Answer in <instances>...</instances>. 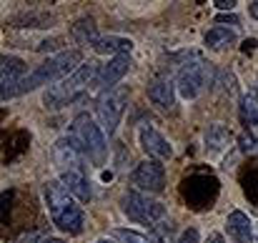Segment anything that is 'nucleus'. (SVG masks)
<instances>
[{"instance_id":"ddd939ff","label":"nucleus","mask_w":258,"mask_h":243,"mask_svg":"<svg viewBox=\"0 0 258 243\" xmlns=\"http://www.w3.org/2000/svg\"><path fill=\"white\" fill-rule=\"evenodd\" d=\"M226 228H228V236L236 243H253V223L243 211H231Z\"/></svg>"},{"instance_id":"7ed1b4c3","label":"nucleus","mask_w":258,"mask_h":243,"mask_svg":"<svg viewBox=\"0 0 258 243\" xmlns=\"http://www.w3.org/2000/svg\"><path fill=\"white\" fill-rule=\"evenodd\" d=\"M100 73V63L95 60H88L83 63L78 71H73L68 78H63L60 83L50 85L45 93H43V103L45 108H63V105H71L73 100H78L83 93H86L90 85H95V78Z\"/></svg>"},{"instance_id":"9b49d317","label":"nucleus","mask_w":258,"mask_h":243,"mask_svg":"<svg viewBox=\"0 0 258 243\" xmlns=\"http://www.w3.org/2000/svg\"><path fill=\"white\" fill-rule=\"evenodd\" d=\"M138 141H141V148L148 153V158H158V161H166L173 156L171 143L151 126H141L138 131Z\"/></svg>"},{"instance_id":"bb28decb","label":"nucleus","mask_w":258,"mask_h":243,"mask_svg":"<svg viewBox=\"0 0 258 243\" xmlns=\"http://www.w3.org/2000/svg\"><path fill=\"white\" fill-rule=\"evenodd\" d=\"M206 243H223V236H221V233H211Z\"/></svg>"},{"instance_id":"6ab92c4d","label":"nucleus","mask_w":258,"mask_h":243,"mask_svg":"<svg viewBox=\"0 0 258 243\" xmlns=\"http://www.w3.org/2000/svg\"><path fill=\"white\" fill-rule=\"evenodd\" d=\"M71 35H73L81 45H95V43L100 40V35H98V28H95L93 18H81V20L71 28Z\"/></svg>"},{"instance_id":"aec40b11","label":"nucleus","mask_w":258,"mask_h":243,"mask_svg":"<svg viewBox=\"0 0 258 243\" xmlns=\"http://www.w3.org/2000/svg\"><path fill=\"white\" fill-rule=\"evenodd\" d=\"M243 118L251 126H258V90H248L243 95Z\"/></svg>"},{"instance_id":"393cba45","label":"nucleus","mask_w":258,"mask_h":243,"mask_svg":"<svg viewBox=\"0 0 258 243\" xmlns=\"http://www.w3.org/2000/svg\"><path fill=\"white\" fill-rule=\"evenodd\" d=\"M213 5L221 8V10H233V8H236V0H228V3H226V0H216Z\"/></svg>"},{"instance_id":"f03ea898","label":"nucleus","mask_w":258,"mask_h":243,"mask_svg":"<svg viewBox=\"0 0 258 243\" xmlns=\"http://www.w3.org/2000/svg\"><path fill=\"white\" fill-rule=\"evenodd\" d=\"M83 66V55H81V50H60V53H55L53 58H48V60H43L30 76H25V81L20 83L8 98H15V95H23V93H30V90H35V88H40V85H55V83H60L63 78H68L73 71H78Z\"/></svg>"},{"instance_id":"423d86ee","label":"nucleus","mask_w":258,"mask_h":243,"mask_svg":"<svg viewBox=\"0 0 258 243\" xmlns=\"http://www.w3.org/2000/svg\"><path fill=\"white\" fill-rule=\"evenodd\" d=\"M125 103H128V93L123 85L113 88V90H105L98 95L95 100V113H98V120H100V128L103 133L113 136L118 131V123L123 118V110H125Z\"/></svg>"},{"instance_id":"b1692460","label":"nucleus","mask_w":258,"mask_h":243,"mask_svg":"<svg viewBox=\"0 0 258 243\" xmlns=\"http://www.w3.org/2000/svg\"><path fill=\"white\" fill-rule=\"evenodd\" d=\"M178 243H198V231H196V228L183 231V233H180V238H178Z\"/></svg>"},{"instance_id":"9d476101","label":"nucleus","mask_w":258,"mask_h":243,"mask_svg":"<svg viewBox=\"0 0 258 243\" xmlns=\"http://www.w3.org/2000/svg\"><path fill=\"white\" fill-rule=\"evenodd\" d=\"M128 71H131V58H128V55H115V58H110L105 66H100V73H98L93 88H98L100 93L113 90V88H118V83L123 81V76H125Z\"/></svg>"},{"instance_id":"a878e982","label":"nucleus","mask_w":258,"mask_h":243,"mask_svg":"<svg viewBox=\"0 0 258 243\" xmlns=\"http://www.w3.org/2000/svg\"><path fill=\"white\" fill-rule=\"evenodd\" d=\"M218 23H233V25H238V20H236L233 15H221V18H218Z\"/></svg>"},{"instance_id":"c756f323","label":"nucleus","mask_w":258,"mask_h":243,"mask_svg":"<svg viewBox=\"0 0 258 243\" xmlns=\"http://www.w3.org/2000/svg\"><path fill=\"white\" fill-rule=\"evenodd\" d=\"M98 243H115V241H98Z\"/></svg>"},{"instance_id":"5701e85b","label":"nucleus","mask_w":258,"mask_h":243,"mask_svg":"<svg viewBox=\"0 0 258 243\" xmlns=\"http://www.w3.org/2000/svg\"><path fill=\"white\" fill-rule=\"evenodd\" d=\"M171 236H173V226L168 223V221H161L158 226L151 228L148 241L151 243H171Z\"/></svg>"},{"instance_id":"4468645a","label":"nucleus","mask_w":258,"mask_h":243,"mask_svg":"<svg viewBox=\"0 0 258 243\" xmlns=\"http://www.w3.org/2000/svg\"><path fill=\"white\" fill-rule=\"evenodd\" d=\"M148 98L163 108V110H173L175 105V85L171 78H156V81L148 85Z\"/></svg>"},{"instance_id":"0eeeda50","label":"nucleus","mask_w":258,"mask_h":243,"mask_svg":"<svg viewBox=\"0 0 258 243\" xmlns=\"http://www.w3.org/2000/svg\"><path fill=\"white\" fill-rule=\"evenodd\" d=\"M131 178H133V186H138L141 191L161 193L166 188V165L158 158H146L136 165Z\"/></svg>"},{"instance_id":"20e7f679","label":"nucleus","mask_w":258,"mask_h":243,"mask_svg":"<svg viewBox=\"0 0 258 243\" xmlns=\"http://www.w3.org/2000/svg\"><path fill=\"white\" fill-rule=\"evenodd\" d=\"M71 138L78 143V148L83 151L86 161L93 165H103L108 158V141L103 128L93 120L90 113H78L73 118V128H71Z\"/></svg>"},{"instance_id":"f8f14e48","label":"nucleus","mask_w":258,"mask_h":243,"mask_svg":"<svg viewBox=\"0 0 258 243\" xmlns=\"http://www.w3.org/2000/svg\"><path fill=\"white\" fill-rule=\"evenodd\" d=\"M25 81V63L15 55H3V71H0V85H3V100Z\"/></svg>"},{"instance_id":"f3484780","label":"nucleus","mask_w":258,"mask_h":243,"mask_svg":"<svg viewBox=\"0 0 258 243\" xmlns=\"http://www.w3.org/2000/svg\"><path fill=\"white\" fill-rule=\"evenodd\" d=\"M206 48H211V50H223V48H231V45H236V33L231 30V28H223V25H216V28H211L208 33H206Z\"/></svg>"},{"instance_id":"c85d7f7f","label":"nucleus","mask_w":258,"mask_h":243,"mask_svg":"<svg viewBox=\"0 0 258 243\" xmlns=\"http://www.w3.org/2000/svg\"><path fill=\"white\" fill-rule=\"evenodd\" d=\"M38 243H66V241H60V238H43V241H38Z\"/></svg>"},{"instance_id":"dca6fc26","label":"nucleus","mask_w":258,"mask_h":243,"mask_svg":"<svg viewBox=\"0 0 258 243\" xmlns=\"http://www.w3.org/2000/svg\"><path fill=\"white\" fill-rule=\"evenodd\" d=\"M60 183H63L78 201H83V203L90 201V196H93V193H90V186H88L86 173H78V170H76V173H60Z\"/></svg>"},{"instance_id":"a211bd4d","label":"nucleus","mask_w":258,"mask_h":243,"mask_svg":"<svg viewBox=\"0 0 258 243\" xmlns=\"http://www.w3.org/2000/svg\"><path fill=\"white\" fill-rule=\"evenodd\" d=\"M93 48H95V53H113V58H115V55H128V53L133 50V43H131L128 38L105 35V38H100Z\"/></svg>"},{"instance_id":"412c9836","label":"nucleus","mask_w":258,"mask_h":243,"mask_svg":"<svg viewBox=\"0 0 258 243\" xmlns=\"http://www.w3.org/2000/svg\"><path fill=\"white\" fill-rule=\"evenodd\" d=\"M110 241L115 243H151L148 236L138 233V231H128V228H115L110 231Z\"/></svg>"},{"instance_id":"f257e3e1","label":"nucleus","mask_w":258,"mask_h":243,"mask_svg":"<svg viewBox=\"0 0 258 243\" xmlns=\"http://www.w3.org/2000/svg\"><path fill=\"white\" fill-rule=\"evenodd\" d=\"M43 196H45V206L50 211L53 223L68 233V236H78L83 231V208L78 206V198L60 183V180H48L43 186Z\"/></svg>"},{"instance_id":"39448f33","label":"nucleus","mask_w":258,"mask_h":243,"mask_svg":"<svg viewBox=\"0 0 258 243\" xmlns=\"http://www.w3.org/2000/svg\"><path fill=\"white\" fill-rule=\"evenodd\" d=\"M120 206H123V213L136 221V223H143V226H158L161 221H166V206L141 191H128L123 198H120Z\"/></svg>"},{"instance_id":"6e6552de","label":"nucleus","mask_w":258,"mask_h":243,"mask_svg":"<svg viewBox=\"0 0 258 243\" xmlns=\"http://www.w3.org/2000/svg\"><path fill=\"white\" fill-rule=\"evenodd\" d=\"M206 73H208V68H206V63H203L201 58L188 60V63L178 71V78H175L178 93H180L185 100L196 98V95L203 90V85H206Z\"/></svg>"},{"instance_id":"cd10ccee","label":"nucleus","mask_w":258,"mask_h":243,"mask_svg":"<svg viewBox=\"0 0 258 243\" xmlns=\"http://www.w3.org/2000/svg\"><path fill=\"white\" fill-rule=\"evenodd\" d=\"M248 10H251V15L258 20V0H256V3H251V8H248Z\"/></svg>"},{"instance_id":"2eb2a0df","label":"nucleus","mask_w":258,"mask_h":243,"mask_svg":"<svg viewBox=\"0 0 258 243\" xmlns=\"http://www.w3.org/2000/svg\"><path fill=\"white\" fill-rule=\"evenodd\" d=\"M228 146H231V131L226 126H221V123L208 126V131H206V151L208 153H221Z\"/></svg>"},{"instance_id":"1a4fd4ad","label":"nucleus","mask_w":258,"mask_h":243,"mask_svg":"<svg viewBox=\"0 0 258 243\" xmlns=\"http://www.w3.org/2000/svg\"><path fill=\"white\" fill-rule=\"evenodd\" d=\"M53 161L58 165V170L60 173H86V156H83V151L78 148V143L71 138V136H66V138H58L55 141V146H53Z\"/></svg>"},{"instance_id":"4be33fe9","label":"nucleus","mask_w":258,"mask_h":243,"mask_svg":"<svg viewBox=\"0 0 258 243\" xmlns=\"http://www.w3.org/2000/svg\"><path fill=\"white\" fill-rule=\"evenodd\" d=\"M50 20H53V18H50V15H45V13H25V15L13 18V23H15V25H18V23H25V28H45Z\"/></svg>"},{"instance_id":"7c9ffc66","label":"nucleus","mask_w":258,"mask_h":243,"mask_svg":"<svg viewBox=\"0 0 258 243\" xmlns=\"http://www.w3.org/2000/svg\"><path fill=\"white\" fill-rule=\"evenodd\" d=\"M256 243H258V238H256Z\"/></svg>"}]
</instances>
